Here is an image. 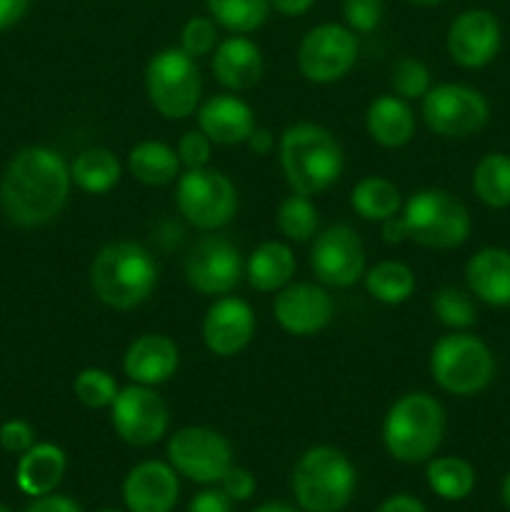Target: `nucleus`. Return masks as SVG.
I'll return each mask as SVG.
<instances>
[{"mask_svg":"<svg viewBox=\"0 0 510 512\" xmlns=\"http://www.w3.org/2000/svg\"><path fill=\"white\" fill-rule=\"evenodd\" d=\"M70 168L45 145L18 150L0 180V210L20 228H40L60 215L70 193Z\"/></svg>","mask_w":510,"mask_h":512,"instance_id":"nucleus-1","label":"nucleus"},{"mask_svg":"<svg viewBox=\"0 0 510 512\" xmlns=\"http://www.w3.org/2000/svg\"><path fill=\"white\" fill-rule=\"evenodd\" d=\"M158 265L153 255L133 240H118L98 250L90 263V288L113 310H133L153 295Z\"/></svg>","mask_w":510,"mask_h":512,"instance_id":"nucleus-2","label":"nucleus"},{"mask_svg":"<svg viewBox=\"0 0 510 512\" xmlns=\"http://www.w3.org/2000/svg\"><path fill=\"white\" fill-rule=\"evenodd\" d=\"M280 165L293 193L328 190L343 173V148L330 130L315 123H295L280 135Z\"/></svg>","mask_w":510,"mask_h":512,"instance_id":"nucleus-3","label":"nucleus"},{"mask_svg":"<svg viewBox=\"0 0 510 512\" xmlns=\"http://www.w3.org/2000/svg\"><path fill=\"white\" fill-rule=\"evenodd\" d=\"M445 435V410L433 395L408 393L393 403L383 423V443L400 463H425Z\"/></svg>","mask_w":510,"mask_h":512,"instance_id":"nucleus-4","label":"nucleus"},{"mask_svg":"<svg viewBox=\"0 0 510 512\" xmlns=\"http://www.w3.org/2000/svg\"><path fill=\"white\" fill-rule=\"evenodd\" d=\"M355 480V468L343 450L315 445L295 465L293 495L305 512H340L353 500Z\"/></svg>","mask_w":510,"mask_h":512,"instance_id":"nucleus-5","label":"nucleus"},{"mask_svg":"<svg viewBox=\"0 0 510 512\" xmlns=\"http://www.w3.org/2000/svg\"><path fill=\"white\" fill-rule=\"evenodd\" d=\"M400 223L405 238L423 248L450 250L458 248L470 235V213L448 190H418L405 203Z\"/></svg>","mask_w":510,"mask_h":512,"instance_id":"nucleus-6","label":"nucleus"},{"mask_svg":"<svg viewBox=\"0 0 510 512\" xmlns=\"http://www.w3.org/2000/svg\"><path fill=\"white\" fill-rule=\"evenodd\" d=\"M430 375L450 395L470 398L493 383V350L470 333L443 335L430 350Z\"/></svg>","mask_w":510,"mask_h":512,"instance_id":"nucleus-7","label":"nucleus"},{"mask_svg":"<svg viewBox=\"0 0 510 512\" xmlns=\"http://www.w3.org/2000/svg\"><path fill=\"white\" fill-rule=\"evenodd\" d=\"M145 90L163 118L183 120L195 113L200 103V70L180 48H165L150 58L145 68Z\"/></svg>","mask_w":510,"mask_h":512,"instance_id":"nucleus-8","label":"nucleus"},{"mask_svg":"<svg viewBox=\"0 0 510 512\" xmlns=\"http://www.w3.org/2000/svg\"><path fill=\"white\" fill-rule=\"evenodd\" d=\"M175 203L180 215L198 230L225 228L238 210V190L213 168H193L178 178Z\"/></svg>","mask_w":510,"mask_h":512,"instance_id":"nucleus-9","label":"nucleus"},{"mask_svg":"<svg viewBox=\"0 0 510 512\" xmlns=\"http://www.w3.org/2000/svg\"><path fill=\"white\" fill-rule=\"evenodd\" d=\"M490 105L480 90L460 83L435 85L423 98V120L440 138H468L485 128Z\"/></svg>","mask_w":510,"mask_h":512,"instance_id":"nucleus-10","label":"nucleus"},{"mask_svg":"<svg viewBox=\"0 0 510 512\" xmlns=\"http://www.w3.org/2000/svg\"><path fill=\"white\" fill-rule=\"evenodd\" d=\"M168 463L183 478L198 485L220 483L233 465V448L228 440L213 428H180L168 440Z\"/></svg>","mask_w":510,"mask_h":512,"instance_id":"nucleus-11","label":"nucleus"},{"mask_svg":"<svg viewBox=\"0 0 510 512\" xmlns=\"http://www.w3.org/2000/svg\"><path fill=\"white\" fill-rule=\"evenodd\" d=\"M358 38L348 25L323 23L303 35L298 45V68L310 83H335L353 70Z\"/></svg>","mask_w":510,"mask_h":512,"instance_id":"nucleus-12","label":"nucleus"},{"mask_svg":"<svg viewBox=\"0 0 510 512\" xmlns=\"http://www.w3.org/2000/svg\"><path fill=\"white\" fill-rule=\"evenodd\" d=\"M110 420L120 440L133 448H150L168 433L170 415L165 400L150 385H130L115 395Z\"/></svg>","mask_w":510,"mask_h":512,"instance_id":"nucleus-13","label":"nucleus"},{"mask_svg":"<svg viewBox=\"0 0 510 512\" xmlns=\"http://www.w3.org/2000/svg\"><path fill=\"white\" fill-rule=\"evenodd\" d=\"M185 280L203 295H228L243 278L240 250L223 235H203L185 255Z\"/></svg>","mask_w":510,"mask_h":512,"instance_id":"nucleus-14","label":"nucleus"},{"mask_svg":"<svg viewBox=\"0 0 510 512\" xmlns=\"http://www.w3.org/2000/svg\"><path fill=\"white\" fill-rule=\"evenodd\" d=\"M310 268L323 285L350 288L365 275L363 240L348 225L323 230L310 248Z\"/></svg>","mask_w":510,"mask_h":512,"instance_id":"nucleus-15","label":"nucleus"},{"mask_svg":"<svg viewBox=\"0 0 510 512\" xmlns=\"http://www.w3.org/2000/svg\"><path fill=\"white\" fill-rule=\"evenodd\" d=\"M273 315L280 328L298 338L320 333L335 315V303L325 288L315 283L285 285L273 303Z\"/></svg>","mask_w":510,"mask_h":512,"instance_id":"nucleus-16","label":"nucleus"},{"mask_svg":"<svg viewBox=\"0 0 510 512\" xmlns=\"http://www.w3.org/2000/svg\"><path fill=\"white\" fill-rule=\"evenodd\" d=\"M500 23L490 10H463L450 23L448 53L460 68H483L500 50Z\"/></svg>","mask_w":510,"mask_h":512,"instance_id":"nucleus-17","label":"nucleus"},{"mask_svg":"<svg viewBox=\"0 0 510 512\" xmlns=\"http://www.w3.org/2000/svg\"><path fill=\"white\" fill-rule=\"evenodd\" d=\"M255 335V315L245 300L220 298L203 320L205 348L220 358H233L250 345Z\"/></svg>","mask_w":510,"mask_h":512,"instance_id":"nucleus-18","label":"nucleus"},{"mask_svg":"<svg viewBox=\"0 0 510 512\" xmlns=\"http://www.w3.org/2000/svg\"><path fill=\"white\" fill-rule=\"evenodd\" d=\"M178 495V473L163 460H145L125 475L123 500L128 512H170Z\"/></svg>","mask_w":510,"mask_h":512,"instance_id":"nucleus-19","label":"nucleus"},{"mask_svg":"<svg viewBox=\"0 0 510 512\" xmlns=\"http://www.w3.org/2000/svg\"><path fill=\"white\" fill-rule=\"evenodd\" d=\"M198 125L215 145H240L253 135L255 115L238 95L220 93L200 105Z\"/></svg>","mask_w":510,"mask_h":512,"instance_id":"nucleus-20","label":"nucleus"},{"mask_svg":"<svg viewBox=\"0 0 510 512\" xmlns=\"http://www.w3.org/2000/svg\"><path fill=\"white\" fill-rule=\"evenodd\" d=\"M180 363L178 345L168 335H140L125 350L123 370L133 383L160 385L168 383Z\"/></svg>","mask_w":510,"mask_h":512,"instance_id":"nucleus-21","label":"nucleus"},{"mask_svg":"<svg viewBox=\"0 0 510 512\" xmlns=\"http://www.w3.org/2000/svg\"><path fill=\"white\" fill-rule=\"evenodd\" d=\"M210 68H213L215 80L223 88L240 93V90L253 88L260 80V75H263V55H260V48L250 38L230 35L228 40H223L215 48Z\"/></svg>","mask_w":510,"mask_h":512,"instance_id":"nucleus-22","label":"nucleus"},{"mask_svg":"<svg viewBox=\"0 0 510 512\" xmlns=\"http://www.w3.org/2000/svg\"><path fill=\"white\" fill-rule=\"evenodd\" d=\"M465 283L485 305L510 308V250H478L465 265Z\"/></svg>","mask_w":510,"mask_h":512,"instance_id":"nucleus-23","label":"nucleus"},{"mask_svg":"<svg viewBox=\"0 0 510 512\" xmlns=\"http://www.w3.org/2000/svg\"><path fill=\"white\" fill-rule=\"evenodd\" d=\"M65 468H68V458H65L63 448L53 443H35L33 448L20 455L15 483H18L20 493L30 495V498H43V495L55 493Z\"/></svg>","mask_w":510,"mask_h":512,"instance_id":"nucleus-24","label":"nucleus"},{"mask_svg":"<svg viewBox=\"0 0 510 512\" xmlns=\"http://www.w3.org/2000/svg\"><path fill=\"white\" fill-rule=\"evenodd\" d=\"M368 135L383 148H403L415 135V115L398 95H383L373 100L365 115Z\"/></svg>","mask_w":510,"mask_h":512,"instance_id":"nucleus-25","label":"nucleus"},{"mask_svg":"<svg viewBox=\"0 0 510 512\" xmlns=\"http://www.w3.org/2000/svg\"><path fill=\"white\" fill-rule=\"evenodd\" d=\"M295 265L298 263H295L293 250L285 243L270 240L250 253L245 275H248L250 288L260 290V293H273V290H283L293 280Z\"/></svg>","mask_w":510,"mask_h":512,"instance_id":"nucleus-26","label":"nucleus"},{"mask_svg":"<svg viewBox=\"0 0 510 512\" xmlns=\"http://www.w3.org/2000/svg\"><path fill=\"white\" fill-rule=\"evenodd\" d=\"M128 168L130 175L143 185H155V188L170 185L180 178L178 150L158 140H145L130 150Z\"/></svg>","mask_w":510,"mask_h":512,"instance_id":"nucleus-27","label":"nucleus"},{"mask_svg":"<svg viewBox=\"0 0 510 512\" xmlns=\"http://www.w3.org/2000/svg\"><path fill=\"white\" fill-rule=\"evenodd\" d=\"M70 180L83 193L103 195L120 180V163L108 148H88L75 155L70 165Z\"/></svg>","mask_w":510,"mask_h":512,"instance_id":"nucleus-28","label":"nucleus"},{"mask_svg":"<svg viewBox=\"0 0 510 512\" xmlns=\"http://www.w3.org/2000/svg\"><path fill=\"white\" fill-rule=\"evenodd\" d=\"M425 478H428L430 490L438 498L450 500V503L465 500L475 488L473 465L463 458H455V455H443V458L430 460Z\"/></svg>","mask_w":510,"mask_h":512,"instance_id":"nucleus-29","label":"nucleus"},{"mask_svg":"<svg viewBox=\"0 0 510 512\" xmlns=\"http://www.w3.org/2000/svg\"><path fill=\"white\" fill-rule=\"evenodd\" d=\"M350 205H353V210L363 220L383 223V220L398 215L400 190L395 188V183H390V180L378 178V175H368V178H363L353 188Z\"/></svg>","mask_w":510,"mask_h":512,"instance_id":"nucleus-30","label":"nucleus"},{"mask_svg":"<svg viewBox=\"0 0 510 512\" xmlns=\"http://www.w3.org/2000/svg\"><path fill=\"white\" fill-rule=\"evenodd\" d=\"M473 190L488 208H510V155L488 153L473 170Z\"/></svg>","mask_w":510,"mask_h":512,"instance_id":"nucleus-31","label":"nucleus"},{"mask_svg":"<svg viewBox=\"0 0 510 512\" xmlns=\"http://www.w3.org/2000/svg\"><path fill=\"white\" fill-rule=\"evenodd\" d=\"M365 288L380 303L400 305L413 295L415 275L405 263L385 260V263H378L365 273Z\"/></svg>","mask_w":510,"mask_h":512,"instance_id":"nucleus-32","label":"nucleus"},{"mask_svg":"<svg viewBox=\"0 0 510 512\" xmlns=\"http://www.w3.org/2000/svg\"><path fill=\"white\" fill-rule=\"evenodd\" d=\"M205 5L210 18L233 35L253 33L270 13V0H205Z\"/></svg>","mask_w":510,"mask_h":512,"instance_id":"nucleus-33","label":"nucleus"},{"mask_svg":"<svg viewBox=\"0 0 510 512\" xmlns=\"http://www.w3.org/2000/svg\"><path fill=\"white\" fill-rule=\"evenodd\" d=\"M318 225H320L318 210H315V205L310 203L308 195L293 193L280 203L278 228L288 240L305 243V240L313 238Z\"/></svg>","mask_w":510,"mask_h":512,"instance_id":"nucleus-34","label":"nucleus"},{"mask_svg":"<svg viewBox=\"0 0 510 512\" xmlns=\"http://www.w3.org/2000/svg\"><path fill=\"white\" fill-rule=\"evenodd\" d=\"M75 398L85 405V408H110L115 400V395L120 393L118 383H115L113 375L108 370L100 368H85L80 370L78 378L73 383Z\"/></svg>","mask_w":510,"mask_h":512,"instance_id":"nucleus-35","label":"nucleus"},{"mask_svg":"<svg viewBox=\"0 0 510 512\" xmlns=\"http://www.w3.org/2000/svg\"><path fill=\"white\" fill-rule=\"evenodd\" d=\"M433 313L445 328L453 330H468L478 318L470 295L458 288H440L433 298Z\"/></svg>","mask_w":510,"mask_h":512,"instance_id":"nucleus-36","label":"nucleus"},{"mask_svg":"<svg viewBox=\"0 0 510 512\" xmlns=\"http://www.w3.org/2000/svg\"><path fill=\"white\" fill-rule=\"evenodd\" d=\"M390 88L403 100L425 98L430 90V70L415 58H400L390 68Z\"/></svg>","mask_w":510,"mask_h":512,"instance_id":"nucleus-37","label":"nucleus"},{"mask_svg":"<svg viewBox=\"0 0 510 512\" xmlns=\"http://www.w3.org/2000/svg\"><path fill=\"white\" fill-rule=\"evenodd\" d=\"M218 45V23L208 15H195L180 30V50L193 60L210 55Z\"/></svg>","mask_w":510,"mask_h":512,"instance_id":"nucleus-38","label":"nucleus"},{"mask_svg":"<svg viewBox=\"0 0 510 512\" xmlns=\"http://www.w3.org/2000/svg\"><path fill=\"white\" fill-rule=\"evenodd\" d=\"M383 0H343L345 23L353 33H373L383 23Z\"/></svg>","mask_w":510,"mask_h":512,"instance_id":"nucleus-39","label":"nucleus"},{"mask_svg":"<svg viewBox=\"0 0 510 512\" xmlns=\"http://www.w3.org/2000/svg\"><path fill=\"white\" fill-rule=\"evenodd\" d=\"M210 153H213V140H210L203 130H188V133H183V138L178 140L180 165H185L188 170L208 168Z\"/></svg>","mask_w":510,"mask_h":512,"instance_id":"nucleus-40","label":"nucleus"},{"mask_svg":"<svg viewBox=\"0 0 510 512\" xmlns=\"http://www.w3.org/2000/svg\"><path fill=\"white\" fill-rule=\"evenodd\" d=\"M33 445H35V430L30 423L15 418L0 425V448H3L5 453L23 455L25 450H30Z\"/></svg>","mask_w":510,"mask_h":512,"instance_id":"nucleus-41","label":"nucleus"},{"mask_svg":"<svg viewBox=\"0 0 510 512\" xmlns=\"http://www.w3.org/2000/svg\"><path fill=\"white\" fill-rule=\"evenodd\" d=\"M255 488H258V483H255L253 473H248L245 468H235V465H230L228 473L220 478V490H223L233 503H245V500L253 498Z\"/></svg>","mask_w":510,"mask_h":512,"instance_id":"nucleus-42","label":"nucleus"},{"mask_svg":"<svg viewBox=\"0 0 510 512\" xmlns=\"http://www.w3.org/2000/svg\"><path fill=\"white\" fill-rule=\"evenodd\" d=\"M188 512H233V500H230L223 490H200V493L190 500Z\"/></svg>","mask_w":510,"mask_h":512,"instance_id":"nucleus-43","label":"nucleus"},{"mask_svg":"<svg viewBox=\"0 0 510 512\" xmlns=\"http://www.w3.org/2000/svg\"><path fill=\"white\" fill-rule=\"evenodd\" d=\"M25 512H83L80 505L75 503L68 495H43V498H33V503L28 505Z\"/></svg>","mask_w":510,"mask_h":512,"instance_id":"nucleus-44","label":"nucleus"},{"mask_svg":"<svg viewBox=\"0 0 510 512\" xmlns=\"http://www.w3.org/2000/svg\"><path fill=\"white\" fill-rule=\"evenodd\" d=\"M33 0H0V30L13 28L28 15Z\"/></svg>","mask_w":510,"mask_h":512,"instance_id":"nucleus-45","label":"nucleus"},{"mask_svg":"<svg viewBox=\"0 0 510 512\" xmlns=\"http://www.w3.org/2000/svg\"><path fill=\"white\" fill-rule=\"evenodd\" d=\"M375 512H428V510H425V505L420 503L418 498H413V495L398 493L385 498Z\"/></svg>","mask_w":510,"mask_h":512,"instance_id":"nucleus-46","label":"nucleus"},{"mask_svg":"<svg viewBox=\"0 0 510 512\" xmlns=\"http://www.w3.org/2000/svg\"><path fill=\"white\" fill-rule=\"evenodd\" d=\"M315 0H270L275 10L285 18H298V15H305L310 8H313Z\"/></svg>","mask_w":510,"mask_h":512,"instance_id":"nucleus-47","label":"nucleus"},{"mask_svg":"<svg viewBox=\"0 0 510 512\" xmlns=\"http://www.w3.org/2000/svg\"><path fill=\"white\" fill-rule=\"evenodd\" d=\"M245 143H248V148L253 150L255 155H265L270 153V148H273V135H270L265 128H255L253 135H250Z\"/></svg>","mask_w":510,"mask_h":512,"instance_id":"nucleus-48","label":"nucleus"},{"mask_svg":"<svg viewBox=\"0 0 510 512\" xmlns=\"http://www.w3.org/2000/svg\"><path fill=\"white\" fill-rule=\"evenodd\" d=\"M253 512H298V510L290 508V505H285V503H265V505H260V508H255Z\"/></svg>","mask_w":510,"mask_h":512,"instance_id":"nucleus-49","label":"nucleus"},{"mask_svg":"<svg viewBox=\"0 0 510 512\" xmlns=\"http://www.w3.org/2000/svg\"><path fill=\"white\" fill-rule=\"evenodd\" d=\"M500 498H503V505L510 510V473L505 475L503 485H500Z\"/></svg>","mask_w":510,"mask_h":512,"instance_id":"nucleus-50","label":"nucleus"},{"mask_svg":"<svg viewBox=\"0 0 510 512\" xmlns=\"http://www.w3.org/2000/svg\"><path fill=\"white\" fill-rule=\"evenodd\" d=\"M410 5H418V8H433V5H440L443 0H408Z\"/></svg>","mask_w":510,"mask_h":512,"instance_id":"nucleus-51","label":"nucleus"},{"mask_svg":"<svg viewBox=\"0 0 510 512\" xmlns=\"http://www.w3.org/2000/svg\"><path fill=\"white\" fill-rule=\"evenodd\" d=\"M0 512H10V508H5V505L0 503Z\"/></svg>","mask_w":510,"mask_h":512,"instance_id":"nucleus-52","label":"nucleus"},{"mask_svg":"<svg viewBox=\"0 0 510 512\" xmlns=\"http://www.w3.org/2000/svg\"><path fill=\"white\" fill-rule=\"evenodd\" d=\"M98 512H120V510H98Z\"/></svg>","mask_w":510,"mask_h":512,"instance_id":"nucleus-53","label":"nucleus"}]
</instances>
